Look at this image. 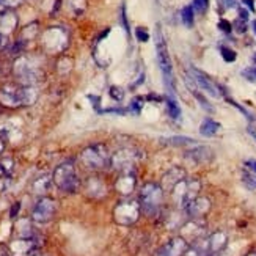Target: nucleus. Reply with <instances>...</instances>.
Masks as SVG:
<instances>
[{
  "label": "nucleus",
  "mask_w": 256,
  "mask_h": 256,
  "mask_svg": "<svg viewBox=\"0 0 256 256\" xmlns=\"http://www.w3.org/2000/svg\"><path fill=\"white\" fill-rule=\"evenodd\" d=\"M187 74L192 77V80L195 82L198 90L204 92L206 94L212 98H220V88L212 82V79H210L208 74H204L203 71H200L196 68H188Z\"/></svg>",
  "instance_id": "nucleus-12"
},
{
  "label": "nucleus",
  "mask_w": 256,
  "mask_h": 256,
  "mask_svg": "<svg viewBox=\"0 0 256 256\" xmlns=\"http://www.w3.org/2000/svg\"><path fill=\"white\" fill-rule=\"evenodd\" d=\"M218 6L222 11H228L238 6V0H218Z\"/></svg>",
  "instance_id": "nucleus-37"
},
{
  "label": "nucleus",
  "mask_w": 256,
  "mask_h": 256,
  "mask_svg": "<svg viewBox=\"0 0 256 256\" xmlns=\"http://www.w3.org/2000/svg\"><path fill=\"white\" fill-rule=\"evenodd\" d=\"M252 60H253V63L256 64V54H253V57H252Z\"/></svg>",
  "instance_id": "nucleus-49"
},
{
  "label": "nucleus",
  "mask_w": 256,
  "mask_h": 256,
  "mask_svg": "<svg viewBox=\"0 0 256 256\" xmlns=\"http://www.w3.org/2000/svg\"><path fill=\"white\" fill-rule=\"evenodd\" d=\"M210 210V200L206 196H196L184 209L186 216L190 220H202Z\"/></svg>",
  "instance_id": "nucleus-13"
},
{
  "label": "nucleus",
  "mask_w": 256,
  "mask_h": 256,
  "mask_svg": "<svg viewBox=\"0 0 256 256\" xmlns=\"http://www.w3.org/2000/svg\"><path fill=\"white\" fill-rule=\"evenodd\" d=\"M181 20L182 24L187 28H192L194 27V22H195V10L192 5H186L181 11Z\"/></svg>",
  "instance_id": "nucleus-24"
},
{
  "label": "nucleus",
  "mask_w": 256,
  "mask_h": 256,
  "mask_svg": "<svg viewBox=\"0 0 256 256\" xmlns=\"http://www.w3.org/2000/svg\"><path fill=\"white\" fill-rule=\"evenodd\" d=\"M186 159L194 165H206L214 159V151L208 146H195L186 151Z\"/></svg>",
  "instance_id": "nucleus-17"
},
{
  "label": "nucleus",
  "mask_w": 256,
  "mask_h": 256,
  "mask_svg": "<svg viewBox=\"0 0 256 256\" xmlns=\"http://www.w3.org/2000/svg\"><path fill=\"white\" fill-rule=\"evenodd\" d=\"M160 143L172 144V146H187V144H195V138L186 137V136H172V137H160Z\"/></svg>",
  "instance_id": "nucleus-23"
},
{
  "label": "nucleus",
  "mask_w": 256,
  "mask_h": 256,
  "mask_svg": "<svg viewBox=\"0 0 256 256\" xmlns=\"http://www.w3.org/2000/svg\"><path fill=\"white\" fill-rule=\"evenodd\" d=\"M184 180H186V170L181 168V166H172V168L162 176L160 186H162L164 190L172 192V188Z\"/></svg>",
  "instance_id": "nucleus-18"
},
{
  "label": "nucleus",
  "mask_w": 256,
  "mask_h": 256,
  "mask_svg": "<svg viewBox=\"0 0 256 256\" xmlns=\"http://www.w3.org/2000/svg\"><path fill=\"white\" fill-rule=\"evenodd\" d=\"M120 22H121V27L124 28V32L128 33V35H130V27H129V20H128V13H126V5H124V4L121 5Z\"/></svg>",
  "instance_id": "nucleus-32"
},
{
  "label": "nucleus",
  "mask_w": 256,
  "mask_h": 256,
  "mask_svg": "<svg viewBox=\"0 0 256 256\" xmlns=\"http://www.w3.org/2000/svg\"><path fill=\"white\" fill-rule=\"evenodd\" d=\"M138 203L142 208V214L150 218H156L162 214L165 204V190L162 186L156 182H146L140 188Z\"/></svg>",
  "instance_id": "nucleus-1"
},
{
  "label": "nucleus",
  "mask_w": 256,
  "mask_h": 256,
  "mask_svg": "<svg viewBox=\"0 0 256 256\" xmlns=\"http://www.w3.org/2000/svg\"><path fill=\"white\" fill-rule=\"evenodd\" d=\"M68 10L71 11L72 14L76 16H79L84 13V10H85V0H77V2H72V0H68Z\"/></svg>",
  "instance_id": "nucleus-27"
},
{
  "label": "nucleus",
  "mask_w": 256,
  "mask_h": 256,
  "mask_svg": "<svg viewBox=\"0 0 256 256\" xmlns=\"http://www.w3.org/2000/svg\"><path fill=\"white\" fill-rule=\"evenodd\" d=\"M110 159H112V154L104 143H93L80 152V162L90 170L108 168Z\"/></svg>",
  "instance_id": "nucleus-4"
},
{
  "label": "nucleus",
  "mask_w": 256,
  "mask_h": 256,
  "mask_svg": "<svg viewBox=\"0 0 256 256\" xmlns=\"http://www.w3.org/2000/svg\"><path fill=\"white\" fill-rule=\"evenodd\" d=\"M220 123H217L216 120H212V118H206L202 124H200V134H202L203 137H214L216 134L220 130Z\"/></svg>",
  "instance_id": "nucleus-22"
},
{
  "label": "nucleus",
  "mask_w": 256,
  "mask_h": 256,
  "mask_svg": "<svg viewBox=\"0 0 256 256\" xmlns=\"http://www.w3.org/2000/svg\"><path fill=\"white\" fill-rule=\"evenodd\" d=\"M242 4H244V6H246V8H248L252 13H254V11H256V8H254V0H242Z\"/></svg>",
  "instance_id": "nucleus-41"
},
{
  "label": "nucleus",
  "mask_w": 256,
  "mask_h": 256,
  "mask_svg": "<svg viewBox=\"0 0 256 256\" xmlns=\"http://www.w3.org/2000/svg\"><path fill=\"white\" fill-rule=\"evenodd\" d=\"M13 72L16 76V79L20 82V85H26V86H33L36 82H40L42 77L41 68L28 57H19L14 62Z\"/></svg>",
  "instance_id": "nucleus-7"
},
{
  "label": "nucleus",
  "mask_w": 256,
  "mask_h": 256,
  "mask_svg": "<svg viewBox=\"0 0 256 256\" xmlns=\"http://www.w3.org/2000/svg\"><path fill=\"white\" fill-rule=\"evenodd\" d=\"M24 0H0V8L2 10H13L19 5H22Z\"/></svg>",
  "instance_id": "nucleus-36"
},
{
  "label": "nucleus",
  "mask_w": 256,
  "mask_h": 256,
  "mask_svg": "<svg viewBox=\"0 0 256 256\" xmlns=\"http://www.w3.org/2000/svg\"><path fill=\"white\" fill-rule=\"evenodd\" d=\"M200 188H202V184H200V181L196 180V178H190V180H186L181 181L178 186H174L172 188V198L174 204L178 206V209L184 210L186 206L192 202L194 198L198 196V192Z\"/></svg>",
  "instance_id": "nucleus-8"
},
{
  "label": "nucleus",
  "mask_w": 256,
  "mask_h": 256,
  "mask_svg": "<svg viewBox=\"0 0 256 256\" xmlns=\"http://www.w3.org/2000/svg\"><path fill=\"white\" fill-rule=\"evenodd\" d=\"M137 186V174L134 173V170L129 172H121L120 176L115 181V190L121 195V196H130L136 190Z\"/></svg>",
  "instance_id": "nucleus-15"
},
{
  "label": "nucleus",
  "mask_w": 256,
  "mask_h": 256,
  "mask_svg": "<svg viewBox=\"0 0 256 256\" xmlns=\"http://www.w3.org/2000/svg\"><path fill=\"white\" fill-rule=\"evenodd\" d=\"M165 106H166V112H168V116L173 121H180L181 120L182 112H181V107H180V104H178L174 94L166 93V96H165Z\"/></svg>",
  "instance_id": "nucleus-21"
},
{
  "label": "nucleus",
  "mask_w": 256,
  "mask_h": 256,
  "mask_svg": "<svg viewBox=\"0 0 256 256\" xmlns=\"http://www.w3.org/2000/svg\"><path fill=\"white\" fill-rule=\"evenodd\" d=\"M52 184H54L52 178L49 174H42V176L36 178V180L32 182V192L35 194V195L44 196V195H46L50 190Z\"/></svg>",
  "instance_id": "nucleus-20"
},
{
  "label": "nucleus",
  "mask_w": 256,
  "mask_h": 256,
  "mask_svg": "<svg viewBox=\"0 0 256 256\" xmlns=\"http://www.w3.org/2000/svg\"><path fill=\"white\" fill-rule=\"evenodd\" d=\"M188 246H190V244H188L182 236H176L156 250L154 256H182L184 252L188 248Z\"/></svg>",
  "instance_id": "nucleus-14"
},
{
  "label": "nucleus",
  "mask_w": 256,
  "mask_h": 256,
  "mask_svg": "<svg viewBox=\"0 0 256 256\" xmlns=\"http://www.w3.org/2000/svg\"><path fill=\"white\" fill-rule=\"evenodd\" d=\"M4 151H5V142H4V138H0V154Z\"/></svg>",
  "instance_id": "nucleus-45"
},
{
  "label": "nucleus",
  "mask_w": 256,
  "mask_h": 256,
  "mask_svg": "<svg viewBox=\"0 0 256 256\" xmlns=\"http://www.w3.org/2000/svg\"><path fill=\"white\" fill-rule=\"evenodd\" d=\"M246 256H256V248H254V250H252V252H248Z\"/></svg>",
  "instance_id": "nucleus-46"
},
{
  "label": "nucleus",
  "mask_w": 256,
  "mask_h": 256,
  "mask_svg": "<svg viewBox=\"0 0 256 256\" xmlns=\"http://www.w3.org/2000/svg\"><path fill=\"white\" fill-rule=\"evenodd\" d=\"M57 214V202L49 196H41L32 209V222L35 224H49Z\"/></svg>",
  "instance_id": "nucleus-11"
},
{
  "label": "nucleus",
  "mask_w": 256,
  "mask_h": 256,
  "mask_svg": "<svg viewBox=\"0 0 256 256\" xmlns=\"http://www.w3.org/2000/svg\"><path fill=\"white\" fill-rule=\"evenodd\" d=\"M0 256H13L11 253H0Z\"/></svg>",
  "instance_id": "nucleus-48"
},
{
  "label": "nucleus",
  "mask_w": 256,
  "mask_h": 256,
  "mask_svg": "<svg viewBox=\"0 0 256 256\" xmlns=\"http://www.w3.org/2000/svg\"><path fill=\"white\" fill-rule=\"evenodd\" d=\"M242 182L248 190H256V174L254 173H244Z\"/></svg>",
  "instance_id": "nucleus-31"
},
{
  "label": "nucleus",
  "mask_w": 256,
  "mask_h": 256,
  "mask_svg": "<svg viewBox=\"0 0 256 256\" xmlns=\"http://www.w3.org/2000/svg\"><path fill=\"white\" fill-rule=\"evenodd\" d=\"M108 94L116 102H121L124 99V90L121 86H116V85H112L108 88Z\"/></svg>",
  "instance_id": "nucleus-29"
},
{
  "label": "nucleus",
  "mask_w": 256,
  "mask_h": 256,
  "mask_svg": "<svg viewBox=\"0 0 256 256\" xmlns=\"http://www.w3.org/2000/svg\"><path fill=\"white\" fill-rule=\"evenodd\" d=\"M42 48L46 49L49 54H60L70 42V35L63 27H49L46 32L42 33Z\"/></svg>",
  "instance_id": "nucleus-10"
},
{
  "label": "nucleus",
  "mask_w": 256,
  "mask_h": 256,
  "mask_svg": "<svg viewBox=\"0 0 256 256\" xmlns=\"http://www.w3.org/2000/svg\"><path fill=\"white\" fill-rule=\"evenodd\" d=\"M242 77L247 82L256 84V66H252V68H246L242 71Z\"/></svg>",
  "instance_id": "nucleus-35"
},
{
  "label": "nucleus",
  "mask_w": 256,
  "mask_h": 256,
  "mask_svg": "<svg viewBox=\"0 0 256 256\" xmlns=\"http://www.w3.org/2000/svg\"><path fill=\"white\" fill-rule=\"evenodd\" d=\"M192 6H194V10L196 11V13L204 14L208 11V8H209V0H194Z\"/></svg>",
  "instance_id": "nucleus-33"
},
{
  "label": "nucleus",
  "mask_w": 256,
  "mask_h": 256,
  "mask_svg": "<svg viewBox=\"0 0 256 256\" xmlns=\"http://www.w3.org/2000/svg\"><path fill=\"white\" fill-rule=\"evenodd\" d=\"M134 35H136V38H137L138 42H146V41H150V33H148L146 28H143V27H137L136 32H134Z\"/></svg>",
  "instance_id": "nucleus-34"
},
{
  "label": "nucleus",
  "mask_w": 256,
  "mask_h": 256,
  "mask_svg": "<svg viewBox=\"0 0 256 256\" xmlns=\"http://www.w3.org/2000/svg\"><path fill=\"white\" fill-rule=\"evenodd\" d=\"M52 180L63 194H76L80 188V178L77 174L72 162H64L58 165L52 174Z\"/></svg>",
  "instance_id": "nucleus-5"
},
{
  "label": "nucleus",
  "mask_w": 256,
  "mask_h": 256,
  "mask_svg": "<svg viewBox=\"0 0 256 256\" xmlns=\"http://www.w3.org/2000/svg\"><path fill=\"white\" fill-rule=\"evenodd\" d=\"M142 102H143V98H140V96L134 98L132 101H130V104H129V107H128V112H130V114H134V115H140L142 107H143Z\"/></svg>",
  "instance_id": "nucleus-30"
},
{
  "label": "nucleus",
  "mask_w": 256,
  "mask_h": 256,
  "mask_svg": "<svg viewBox=\"0 0 256 256\" xmlns=\"http://www.w3.org/2000/svg\"><path fill=\"white\" fill-rule=\"evenodd\" d=\"M19 209H20V203L18 202V203H14L13 209H11V214H10V216H11V217H13V218H14V217H16V214L19 212Z\"/></svg>",
  "instance_id": "nucleus-43"
},
{
  "label": "nucleus",
  "mask_w": 256,
  "mask_h": 256,
  "mask_svg": "<svg viewBox=\"0 0 256 256\" xmlns=\"http://www.w3.org/2000/svg\"><path fill=\"white\" fill-rule=\"evenodd\" d=\"M84 192L90 196V198H94V200H101L107 195L108 192V187L106 184V181L102 178L99 176H90L88 180L84 182Z\"/></svg>",
  "instance_id": "nucleus-16"
},
{
  "label": "nucleus",
  "mask_w": 256,
  "mask_h": 256,
  "mask_svg": "<svg viewBox=\"0 0 256 256\" xmlns=\"http://www.w3.org/2000/svg\"><path fill=\"white\" fill-rule=\"evenodd\" d=\"M182 256H208V253L202 248V246H200L198 242H194L188 246V248L184 252Z\"/></svg>",
  "instance_id": "nucleus-26"
},
{
  "label": "nucleus",
  "mask_w": 256,
  "mask_h": 256,
  "mask_svg": "<svg viewBox=\"0 0 256 256\" xmlns=\"http://www.w3.org/2000/svg\"><path fill=\"white\" fill-rule=\"evenodd\" d=\"M8 44V40H6V35H4V33H0V52H2Z\"/></svg>",
  "instance_id": "nucleus-42"
},
{
  "label": "nucleus",
  "mask_w": 256,
  "mask_h": 256,
  "mask_svg": "<svg viewBox=\"0 0 256 256\" xmlns=\"http://www.w3.org/2000/svg\"><path fill=\"white\" fill-rule=\"evenodd\" d=\"M247 166V170H250L252 173L256 174V160L254 159H250V160H246V164H244Z\"/></svg>",
  "instance_id": "nucleus-40"
},
{
  "label": "nucleus",
  "mask_w": 256,
  "mask_h": 256,
  "mask_svg": "<svg viewBox=\"0 0 256 256\" xmlns=\"http://www.w3.org/2000/svg\"><path fill=\"white\" fill-rule=\"evenodd\" d=\"M14 170V160L11 158H4L0 159V178L5 180V178H10L11 173Z\"/></svg>",
  "instance_id": "nucleus-25"
},
{
  "label": "nucleus",
  "mask_w": 256,
  "mask_h": 256,
  "mask_svg": "<svg viewBox=\"0 0 256 256\" xmlns=\"http://www.w3.org/2000/svg\"><path fill=\"white\" fill-rule=\"evenodd\" d=\"M38 99V92L33 86L26 85H5L0 88V104L8 108L28 107Z\"/></svg>",
  "instance_id": "nucleus-2"
},
{
  "label": "nucleus",
  "mask_w": 256,
  "mask_h": 256,
  "mask_svg": "<svg viewBox=\"0 0 256 256\" xmlns=\"http://www.w3.org/2000/svg\"><path fill=\"white\" fill-rule=\"evenodd\" d=\"M218 28L224 32V33H230L232 30V26H231V22H228L226 19H220L218 22Z\"/></svg>",
  "instance_id": "nucleus-39"
},
{
  "label": "nucleus",
  "mask_w": 256,
  "mask_h": 256,
  "mask_svg": "<svg viewBox=\"0 0 256 256\" xmlns=\"http://www.w3.org/2000/svg\"><path fill=\"white\" fill-rule=\"evenodd\" d=\"M248 134H250V136H252V138L256 142V128H253V126H248Z\"/></svg>",
  "instance_id": "nucleus-44"
},
{
  "label": "nucleus",
  "mask_w": 256,
  "mask_h": 256,
  "mask_svg": "<svg viewBox=\"0 0 256 256\" xmlns=\"http://www.w3.org/2000/svg\"><path fill=\"white\" fill-rule=\"evenodd\" d=\"M140 216H142V208H140L138 200H134L129 196L120 200L116 206L114 208V220H115V224L121 226L136 225Z\"/></svg>",
  "instance_id": "nucleus-6"
},
{
  "label": "nucleus",
  "mask_w": 256,
  "mask_h": 256,
  "mask_svg": "<svg viewBox=\"0 0 256 256\" xmlns=\"http://www.w3.org/2000/svg\"><path fill=\"white\" fill-rule=\"evenodd\" d=\"M252 27H253V32H254V35H256V19L252 22Z\"/></svg>",
  "instance_id": "nucleus-47"
},
{
  "label": "nucleus",
  "mask_w": 256,
  "mask_h": 256,
  "mask_svg": "<svg viewBox=\"0 0 256 256\" xmlns=\"http://www.w3.org/2000/svg\"><path fill=\"white\" fill-rule=\"evenodd\" d=\"M156 52H158V63L164 77V84L166 88V93L174 94V77H173V66H172V58L168 54V48L164 38V33L160 26L156 27Z\"/></svg>",
  "instance_id": "nucleus-3"
},
{
  "label": "nucleus",
  "mask_w": 256,
  "mask_h": 256,
  "mask_svg": "<svg viewBox=\"0 0 256 256\" xmlns=\"http://www.w3.org/2000/svg\"><path fill=\"white\" fill-rule=\"evenodd\" d=\"M247 22H248V20L238 18L236 22H234V26H232V28H234L238 33H246V32H247Z\"/></svg>",
  "instance_id": "nucleus-38"
},
{
  "label": "nucleus",
  "mask_w": 256,
  "mask_h": 256,
  "mask_svg": "<svg viewBox=\"0 0 256 256\" xmlns=\"http://www.w3.org/2000/svg\"><path fill=\"white\" fill-rule=\"evenodd\" d=\"M18 27V16L11 10H2L0 11V33L10 35Z\"/></svg>",
  "instance_id": "nucleus-19"
},
{
  "label": "nucleus",
  "mask_w": 256,
  "mask_h": 256,
  "mask_svg": "<svg viewBox=\"0 0 256 256\" xmlns=\"http://www.w3.org/2000/svg\"><path fill=\"white\" fill-rule=\"evenodd\" d=\"M220 55L226 63H232V62H236V58H238V54L228 46H222L220 48Z\"/></svg>",
  "instance_id": "nucleus-28"
},
{
  "label": "nucleus",
  "mask_w": 256,
  "mask_h": 256,
  "mask_svg": "<svg viewBox=\"0 0 256 256\" xmlns=\"http://www.w3.org/2000/svg\"><path fill=\"white\" fill-rule=\"evenodd\" d=\"M143 159V152L138 148L134 146H124L120 148L112 154V159H110V166L116 172H129L134 170L140 160Z\"/></svg>",
  "instance_id": "nucleus-9"
}]
</instances>
